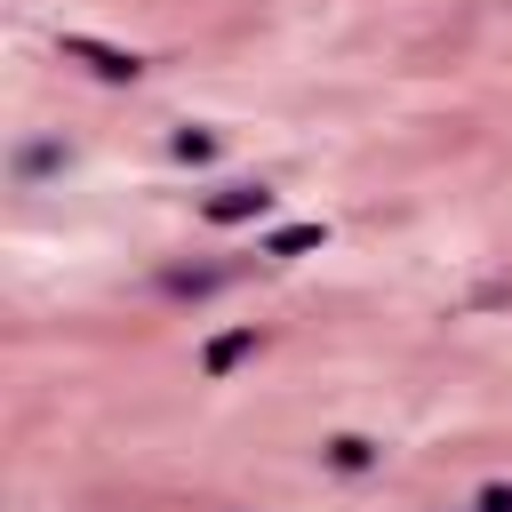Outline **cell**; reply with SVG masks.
Masks as SVG:
<instances>
[{
  "label": "cell",
  "mask_w": 512,
  "mask_h": 512,
  "mask_svg": "<svg viewBox=\"0 0 512 512\" xmlns=\"http://www.w3.org/2000/svg\"><path fill=\"white\" fill-rule=\"evenodd\" d=\"M472 512H512V480H488V488L472 496Z\"/></svg>",
  "instance_id": "9"
},
{
  "label": "cell",
  "mask_w": 512,
  "mask_h": 512,
  "mask_svg": "<svg viewBox=\"0 0 512 512\" xmlns=\"http://www.w3.org/2000/svg\"><path fill=\"white\" fill-rule=\"evenodd\" d=\"M320 464L344 472V480H368V472H384V440H368V432H328V440H320Z\"/></svg>",
  "instance_id": "5"
},
{
  "label": "cell",
  "mask_w": 512,
  "mask_h": 512,
  "mask_svg": "<svg viewBox=\"0 0 512 512\" xmlns=\"http://www.w3.org/2000/svg\"><path fill=\"white\" fill-rule=\"evenodd\" d=\"M56 48H64L72 64H88L96 80H112V88L144 80V56H136V48H120V40H96V32H56Z\"/></svg>",
  "instance_id": "1"
},
{
  "label": "cell",
  "mask_w": 512,
  "mask_h": 512,
  "mask_svg": "<svg viewBox=\"0 0 512 512\" xmlns=\"http://www.w3.org/2000/svg\"><path fill=\"white\" fill-rule=\"evenodd\" d=\"M256 352H264V328H256V320H240V328H224V336H208V344H200V376H208V384H224V376H232L240 360H256Z\"/></svg>",
  "instance_id": "4"
},
{
  "label": "cell",
  "mask_w": 512,
  "mask_h": 512,
  "mask_svg": "<svg viewBox=\"0 0 512 512\" xmlns=\"http://www.w3.org/2000/svg\"><path fill=\"white\" fill-rule=\"evenodd\" d=\"M272 200H280V192H272V184H256V176H248V184H216V192L200 200V224L232 232V224H256V216H272Z\"/></svg>",
  "instance_id": "2"
},
{
  "label": "cell",
  "mask_w": 512,
  "mask_h": 512,
  "mask_svg": "<svg viewBox=\"0 0 512 512\" xmlns=\"http://www.w3.org/2000/svg\"><path fill=\"white\" fill-rule=\"evenodd\" d=\"M152 288H160V296H176V304H208V296H224V288H232V264H160V272H152Z\"/></svg>",
  "instance_id": "3"
},
{
  "label": "cell",
  "mask_w": 512,
  "mask_h": 512,
  "mask_svg": "<svg viewBox=\"0 0 512 512\" xmlns=\"http://www.w3.org/2000/svg\"><path fill=\"white\" fill-rule=\"evenodd\" d=\"M216 152H224L216 128H176V136H168V160H184V168H208Z\"/></svg>",
  "instance_id": "8"
},
{
  "label": "cell",
  "mask_w": 512,
  "mask_h": 512,
  "mask_svg": "<svg viewBox=\"0 0 512 512\" xmlns=\"http://www.w3.org/2000/svg\"><path fill=\"white\" fill-rule=\"evenodd\" d=\"M304 248H328V224H320V216H304V224H280V232H264V256H304Z\"/></svg>",
  "instance_id": "7"
},
{
  "label": "cell",
  "mask_w": 512,
  "mask_h": 512,
  "mask_svg": "<svg viewBox=\"0 0 512 512\" xmlns=\"http://www.w3.org/2000/svg\"><path fill=\"white\" fill-rule=\"evenodd\" d=\"M56 168H72V152H64L56 136H32V144H16V184H40V176H56Z\"/></svg>",
  "instance_id": "6"
}]
</instances>
